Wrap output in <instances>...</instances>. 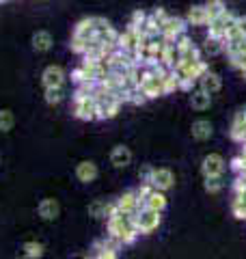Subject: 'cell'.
Masks as SVG:
<instances>
[{"label": "cell", "mask_w": 246, "mask_h": 259, "mask_svg": "<svg viewBox=\"0 0 246 259\" xmlns=\"http://www.w3.org/2000/svg\"><path fill=\"white\" fill-rule=\"evenodd\" d=\"M106 227H108V236L117 238L123 246H132L138 238V231L134 227V214L117 212L114 216L106 218Z\"/></svg>", "instance_id": "cell-1"}, {"label": "cell", "mask_w": 246, "mask_h": 259, "mask_svg": "<svg viewBox=\"0 0 246 259\" xmlns=\"http://www.w3.org/2000/svg\"><path fill=\"white\" fill-rule=\"evenodd\" d=\"M149 182L153 188H158V190H171L175 186V175L171 168H153L151 171V177H149Z\"/></svg>", "instance_id": "cell-7"}, {"label": "cell", "mask_w": 246, "mask_h": 259, "mask_svg": "<svg viewBox=\"0 0 246 259\" xmlns=\"http://www.w3.org/2000/svg\"><path fill=\"white\" fill-rule=\"evenodd\" d=\"M242 110H244V115H246V106H244V108H242Z\"/></svg>", "instance_id": "cell-41"}, {"label": "cell", "mask_w": 246, "mask_h": 259, "mask_svg": "<svg viewBox=\"0 0 246 259\" xmlns=\"http://www.w3.org/2000/svg\"><path fill=\"white\" fill-rule=\"evenodd\" d=\"M162 212H155V209L151 207H143L138 209V212L134 214V227L138 231V236H149V233H153L155 229L160 227L162 223Z\"/></svg>", "instance_id": "cell-2"}, {"label": "cell", "mask_w": 246, "mask_h": 259, "mask_svg": "<svg viewBox=\"0 0 246 259\" xmlns=\"http://www.w3.org/2000/svg\"><path fill=\"white\" fill-rule=\"evenodd\" d=\"M235 26L246 37V15H237V18H235Z\"/></svg>", "instance_id": "cell-37"}, {"label": "cell", "mask_w": 246, "mask_h": 259, "mask_svg": "<svg viewBox=\"0 0 246 259\" xmlns=\"http://www.w3.org/2000/svg\"><path fill=\"white\" fill-rule=\"evenodd\" d=\"M145 20H147V13L145 11H134L132 13V18H130V24L128 26H134V28H143V24H145Z\"/></svg>", "instance_id": "cell-35"}, {"label": "cell", "mask_w": 246, "mask_h": 259, "mask_svg": "<svg viewBox=\"0 0 246 259\" xmlns=\"http://www.w3.org/2000/svg\"><path fill=\"white\" fill-rule=\"evenodd\" d=\"M231 212L237 221H246V201H242L240 197H233L231 201Z\"/></svg>", "instance_id": "cell-32"}, {"label": "cell", "mask_w": 246, "mask_h": 259, "mask_svg": "<svg viewBox=\"0 0 246 259\" xmlns=\"http://www.w3.org/2000/svg\"><path fill=\"white\" fill-rule=\"evenodd\" d=\"M151 171H153V166H145L143 171H138V180H141V182H149Z\"/></svg>", "instance_id": "cell-38"}, {"label": "cell", "mask_w": 246, "mask_h": 259, "mask_svg": "<svg viewBox=\"0 0 246 259\" xmlns=\"http://www.w3.org/2000/svg\"><path fill=\"white\" fill-rule=\"evenodd\" d=\"M190 106L194 110H208L212 106V93H208L201 87L196 91H190Z\"/></svg>", "instance_id": "cell-19"}, {"label": "cell", "mask_w": 246, "mask_h": 259, "mask_svg": "<svg viewBox=\"0 0 246 259\" xmlns=\"http://www.w3.org/2000/svg\"><path fill=\"white\" fill-rule=\"evenodd\" d=\"M106 214H108V201L95 199L93 203H89V216H93V218H106Z\"/></svg>", "instance_id": "cell-26"}, {"label": "cell", "mask_w": 246, "mask_h": 259, "mask_svg": "<svg viewBox=\"0 0 246 259\" xmlns=\"http://www.w3.org/2000/svg\"><path fill=\"white\" fill-rule=\"evenodd\" d=\"M190 132H192L194 141H210L212 134H214V127H212V123L208 119H196L190 127Z\"/></svg>", "instance_id": "cell-17"}, {"label": "cell", "mask_w": 246, "mask_h": 259, "mask_svg": "<svg viewBox=\"0 0 246 259\" xmlns=\"http://www.w3.org/2000/svg\"><path fill=\"white\" fill-rule=\"evenodd\" d=\"M37 212H39V216L44 218V221H56L59 214H61V205H59V201L56 199H44L39 203Z\"/></svg>", "instance_id": "cell-15"}, {"label": "cell", "mask_w": 246, "mask_h": 259, "mask_svg": "<svg viewBox=\"0 0 246 259\" xmlns=\"http://www.w3.org/2000/svg\"><path fill=\"white\" fill-rule=\"evenodd\" d=\"M141 30H143L149 39H151V37H158V35H160V30H162V24L149 13V15H147V20H145V24H143V28H141Z\"/></svg>", "instance_id": "cell-25"}, {"label": "cell", "mask_w": 246, "mask_h": 259, "mask_svg": "<svg viewBox=\"0 0 246 259\" xmlns=\"http://www.w3.org/2000/svg\"><path fill=\"white\" fill-rule=\"evenodd\" d=\"M151 15H153V18H155V20H158L160 24H162L164 20H167V18H169V13H167V11H164V9H160V7H158V9H153V11H151Z\"/></svg>", "instance_id": "cell-39"}, {"label": "cell", "mask_w": 246, "mask_h": 259, "mask_svg": "<svg viewBox=\"0 0 246 259\" xmlns=\"http://www.w3.org/2000/svg\"><path fill=\"white\" fill-rule=\"evenodd\" d=\"M203 52L210 54V56H216L220 52H225V41L223 39H214V37H208L203 44Z\"/></svg>", "instance_id": "cell-24"}, {"label": "cell", "mask_w": 246, "mask_h": 259, "mask_svg": "<svg viewBox=\"0 0 246 259\" xmlns=\"http://www.w3.org/2000/svg\"><path fill=\"white\" fill-rule=\"evenodd\" d=\"M65 80H67V76H65V69L61 65H48L44 69V74H41V84H44V89L46 87H61V84H65Z\"/></svg>", "instance_id": "cell-9"}, {"label": "cell", "mask_w": 246, "mask_h": 259, "mask_svg": "<svg viewBox=\"0 0 246 259\" xmlns=\"http://www.w3.org/2000/svg\"><path fill=\"white\" fill-rule=\"evenodd\" d=\"M223 186H225L223 175H210V177H205V182H203V188L208 190L210 194L220 192V190H223Z\"/></svg>", "instance_id": "cell-27"}, {"label": "cell", "mask_w": 246, "mask_h": 259, "mask_svg": "<svg viewBox=\"0 0 246 259\" xmlns=\"http://www.w3.org/2000/svg\"><path fill=\"white\" fill-rule=\"evenodd\" d=\"M188 30V22L184 18H177V15H169L167 20L162 22V30L160 35L164 39H169V41H175V39L179 35H184V32Z\"/></svg>", "instance_id": "cell-5"}, {"label": "cell", "mask_w": 246, "mask_h": 259, "mask_svg": "<svg viewBox=\"0 0 246 259\" xmlns=\"http://www.w3.org/2000/svg\"><path fill=\"white\" fill-rule=\"evenodd\" d=\"M235 18H237L235 13H231L229 9H225L223 13L218 15V18H214V20L208 22V37L223 39V41H225V32H227V28H229V24L235 22Z\"/></svg>", "instance_id": "cell-3"}, {"label": "cell", "mask_w": 246, "mask_h": 259, "mask_svg": "<svg viewBox=\"0 0 246 259\" xmlns=\"http://www.w3.org/2000/svg\"><path fill=\"white\" fill-rule=\"evenodd\" d=\"M167 205H169L167 194H164V190H158V188H153L149 197L145 199V207H151V209H155V212H164Z\"/></svg>", "instance_id": "cell-21"}, {"label": "cell", "mask_w": 246, "mask_h": 259, "mask_svg": "<svg viewBox=\"0 0 246 259\" xmlns=\"http://www.w3.org/2000/svg\"><path fill=\"white\" fill-rule=\"evenodd\" d=\"M52 35L48 30H37L35 35H32V48H35L37 52H48L52 48Z\"/></svg>", "instance_id": "cell-22"}, {"label": "cell", "mask_w": 246, "mask_h": 259, "mask_svg": "<svg viewBox=\"0 0 246 259\" xmlns=\"http://www.w3.org/2000/svg\"><path fill=\"white\" fill-rule=\"evenodd\" d=\"M71 37H78L82 39V41H91V39L95 37V26H93V18H85V20H80L76 24V28H73V35Z\"/></svg>", "instance_id": "cell-18"}, {"label": "cell", "mask_w": 246, "mask_h": 259, "mask_svg": "<svg viewBox=\"0 0 246 259\" xmlns=\"http://www.w3.org/2000/svg\"><path fill=\"white\" fill-rule=\"evenodd\" d=\"M63 97H65V84H61V87H46V102L50 104V106L61 104Z\"/></svg>", "instance_id": "cell-23"}, {"label": "cell", "mask_w": 246, "mask_h": 259, "mask_svg": "<svg viewBox=\"0 0 246 259\" xmlns=\"http://www.w3.org/2000/svg\"><path fill=\"white\" fill-rule=\"evenodd\" d=\"M205 9H208L210 20H214L227 9V7H225V0H208V3H205Z\"/></svg>", "instance_id": "cell-30"}, {"label": "cell", "mask_w": 246, "mask_h": 259, "mask_svg": "<svg viewBox=\"0 0 246 259\" xmlns=\"http://www.w3.org/2000/svg\"><path fill=\"white\" fill-rule=\"evenodd\" d=\"M138 39H141V28L128 26L123 32H119L117 48H119V50H126V52H134L136 46H138Z\"/></svg>", "instance_id": "cell-8"}, {"label": "cell", "mask_w": 246, "mask_h": 259, "mask_svg": "<svg viewBox=\"0 0 246 259\" xmlns=\"http://www.w3.org/2000/svg\"><path fill=\"white\" fill-rule=\"evenodd\" d=\"M110 164L114 168H126L132 164V151L126 145H117L112 151H110Z\"/></svg>", "instance_id": "cell-12"}, {"label": "cell", "mask_w": 246, "mask_h": 259, "mask_svg": "<svg viewBox=\"0 0 246 259\" xmlns=\"http://www.w3.org/2000/svg\"><path fill=\"white\" fill-rule=\"evenodd\" d=\"M73 115L82 121H95L97 119V102L93 95L73 100Z\"/></svg>", "instance_id": "cell-4"}, {"label": "cell", "mask_w": 246, "mask_h": 259, "mask_svg": "<svg viewBox=\"0 0 246 259\" xmlns=\"http://www.w3.org/2000/svg\"><path fill=\"white\" fill-rule=\"evenodd\" d=\"M22 255L28 259H37L44 255V246H41L39 242H26V244L22 246Z\"/></svg>", "instance_id": "cell-29"}, {"label": "cell", "mask_w": 246, "mask_h": 259, "mask_svg": "<svg viewBox=\"0 0 246 259\" xmlns=\"http://www.w3.org/2000/svg\"><path fill=\"white\" fill-rule=\"evenodd\" d=\"M162 84H164V93H173V91H179V76L175 69H171L167 76L162 78Z\"/></svg>", "instance_id": "cell-28"}, {"label": "cell", "mask_w": 246, "mask_h": 259, "mask_svg": "<svg viewBox=\"0 0 246 259\" xmlns=\"http://www.w3.org/2000/svg\"><path fill=\"white\" fill-rule=\"evenodd\" d=\"M186 22H188V26H208L210 15H208L205 5L190 7V9H188V15H186Z\"/></svg>", "instance_id": "cell-14"}, {"label": "cell", "mask_w": 246, "mask_h": 259, "mask_svg": "<svg viewBox=\"0 0 246 259\" xmlns=\"http://www.w3.org/2000/svg\"><path fill=\"white\" fill-rule=\"evenodd\" d=\"M97 175H100V168H97V164L91 162V160H85V162H80V164L76 166V177H78V182H82V184L95 182Z\"/></svg>", "instance_id": "cell-11"}, {"label": "cell", "mask_w": 246, "mask_h": 259, "mask_svg": "<svg viewBox=\"0 0 246 259\" xmlns=\"http://www.w3.org/2000/svg\"><path fill=\"white\" fill-rule=\"evenodd\" d=\"M177 61H179V52H177L175 41H169V39H164V48H162V54H160V63H164L167 67L173 69Z\"/></svg>", "instance_id": "cell-20"}, {"label": "cell", "mask_w": 246, "mask_h": 259, "mask_svg": "<svg viewBox=\"0 0 246 259\" xmlns=\"http://www.w3.org/2000/svg\"><path fill=\"white\" fill-rule=\"evenodd\" d=\"M231 171L235 175H240V173L246 171V156H244V153H237V156L231 160Z\"/></svg>", "instance_id": "cell-34"}, {"label": "cell", "mask_w": 246, "mask_h": 259, "mask_svg": "<svg viewBox=\"0 0 246 259\" xmlns=\"http://www.w3.org/2000/svg\"><path fill=\"white\" fill-rule=\"evenodd\" d=\"M229 136H231V141L240 143V145L246 141V115H244V110H237L235 112L231 130H229Z\"/></svg>", "instance_id": "cell-13"}, {"label": "cell", "mask_w": 246, "mask_h": 259, "mask_svg": "<svg viewBox=\"0 0 246 259\" xmlns=\"http://www.w3.org/2000/svg\"><path fill=\"white\" fill-rule=\"evenodd\" d=\"M242 78H244V80H246V69H242Z\"/></svg>", "instance_id": "cell-40"}, {"label": "cell", "mask_w": 246, "mask_h": 259, "mask_svg": "<svg viewBox=\"0 0 246 259\" xmlns=\"http://www.w3.org/2000/svg\"><path fill=\"white\" fill-rule=\"evenodd\" d=\"M199 87L205 89L208 93L214 95V93H218L220 89H223V80H220V76L216 74V71H210V69H208V71H205V74L199 78Z\"/></svg>", "instance_id": "cell-16"}, {"label": "cell", "mask_w": 246, "mask_h": 259, "mask_svg": "<svg viewBox=\"0 0 246 259\" xmlns=\"http://www.w3.org/2000/svg\"><path fill=\"white\" fill-rule=\"evenodd\" d=\"M114 203H117L119 212H123V214H136L138 209H143L141 201H138V197H136V190H126Z\"/></svg>", "instance_id": "cell-10"}, {"label": "cell", "mask_w": 246, "mask_h": 259, "mask_svg": "<svg viewBox=\"0 0 246 259\" xmlns=\"http://www.w3.org/2000/svg\"><path fill=\"white\" fill-rule=\"evenodd\" d=\"M229 65H231L233 69H237V71L246 69V52H237V54H231V56H229Z\"/></svg>", "instance_id": "cell-33"}, {"label": "cell", "mask_w": 246, "mask_h": 259, "mask_svg": "<svg viewBox=\"0 0 246 259\" xmlns=\"http://www.w3.org/2000/svg\"><path fill=\"white\" fill-rule=\"evenodd\" d=\"M93 26H95V32H102V30H106V28L110 26V22L104 20V18H97V15H95V18H93Z\"/></svg>", "instance_id": "cell-36"}, {"label": "cell", "mask_w": 246, "mask_h": 259, "mask_svg": "<svg viewBox=\"0 0 246 259\" xmlns=\"http://www.w3.org/2000/svg\"><path fill=\"white\" fill-rule=\"evenodd\" d=\"M15 125V117L11 110H0V132H11Z\"/></svg>", "instance_id": "cell-31"}, {"label": "cell", "mask_w": 246, "mask_h": 259, "mask_svg": "<svg viewBox=\"0 0 246 259\" xmlns=\"http://www.w3.org/2000/svg\"><path fill=\"white\" fill-rule=\"evenodd\" d=\"M225 166H227V162H225V158L220 156V153H210V156H205L203 162H201V173H203V177L223 175Z\"/></svg>", "instance_id": "cell-6"}]
</instances>
